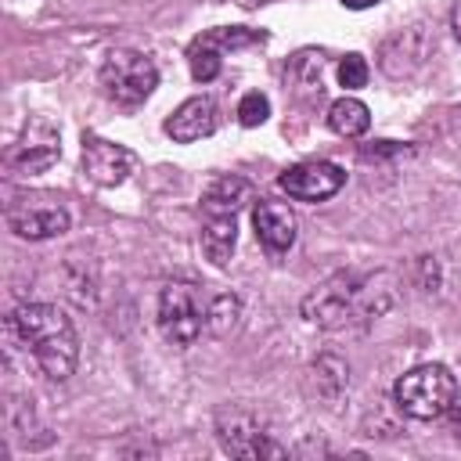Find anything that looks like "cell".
<instances>
[{"label": "cell", "instance_id": "ffe728a7", "mask_svg": "<svg viewBox=\"0 0 461 461\" xmlns=\"http://www.w3.org/2000/svg\"><path fill=\"white\" fill-rule=\"evenodd\" d=\"M346 7H353V11H360V7H371V4H378V0H342Z\"/></svg>", "mask_w": 461, "mask_h": 461}, {"label": "cell", "instance_id": "52a82bcc", "mask_svg": "<svg viewBox=\"0 0 461 461\" xmlns=\"http://www.w3.org/2000/svg\"><path fill=\"white\" fill-rule=\"evenodd\" d=\"M137 158L130 148L115 144V140H104L97 133H86L83 137V173L101 184V187H119L130 173H133Z\"/></svg>", "mask_w": 461, "mask_h": 461}, {"label": "cell", "instance_id": "5b68a950", "mask_svg": "<svg viewBox=\"0 0 461 461\" xmlns=\"http://www.w3.org/2000/svg\"><path fill=\"white\" fill-rule=\"evenodd\" d=\"M342 184H346V173L335 162H324V158L299 162V166H292L277 176V187L295 202H324V198L339 194Z\"/></svg>", "mask_w": 461, "mask_h": 461}, {"label": "cell", "instance_id": "ba28073f", "mask_svg": "<svg viewBox=\"0 0 461 461\" xmlns=\"http://www.w3.org/2000/svg\"><path fill=\"white\" fill-rule=\"evenodd\" d=\"M357 303H360L357 281L353 277H335V281L321 285L313 295H306L303 313H306V321H313L321 328H342L357 313Z\"/></svg>", "mask_w": 461, "mask_h": 461}, {"label": "cell", "instance_id": "5bb4252c", "mask_svg": "<svg viewBox=\"0 0 461 461\" xmlns=\"http://www.w3.org/2000/svg\"><path fill=\"white\" fill-rule=\"evenodd\" d=\"M249 198H252V187L241 176H220L202 194V216H238Z\"/></svg>", "mask_w": 461, "mask_h": 461}, {"label": "cell", "instance_id": "30bf717a", "mask_svg": "<svg viewBox=\"0 0 461 461\" xmlns=\"http://www.w3.org/2000/svg\"><path fill=\"white\" fill-rule=\"evenodd\" d=\"M220 439L230 454L238 457H281L285 450L259 429V421L252 414H241V411H230V414H220Z\"/></svg>", "mask_w": 461, "mask_h": 461}, {"label": "cell", "instance_id": "7c38bea8", "mask_svg": "<svg viewBox=\"0 0 461 461\" xmlns=\"http://www.w3.org/2000/svg\"><path fill=\"white\" fill-rule=\"evenodd\" d=\"M216 130V101L209 94H198V97H187L169 119H166V133L176 140V144H194L202 137H209Z\"/></svg>", "mask_w": 461, "mask_h": 461}, {"label": "cell", "instance_id": "d6986e66", "mask_svg": "<svg viewBox=\"0 0 461 461\" xmlns=\"http://www.w3.org/2000/svg\"><path fill=\"white\" fill-rule=\"evenodd\" d=\"M447 414H450V432H454V439L461 443V389L454 393V403H450Z\"/></svg>", "mask_w": 461, "mask_h": 461}, {"label": "cell", "instance_id": "277c9868", "mask_svg": "<svg viewBox=\"0 0 461 461\" xmlns=\"http://www.w3.org/2000/svg\"><path fill=\"white\" fill-rule=\"evenodd\" d=\"M209 324V310L202 299V288L194 281H169L158 295V328L169 342L191 346L202 328Z\"/></svg>", "mask_w": 461, "mask_h": 461}, {"label": "cell", "instance_id": "3957f363", "mask_svg": "<svg viewBox=\"0 0 461 461\" xmlns=\"http://www.w3.org/2000/svg\"><path fill=\"white\" fill-rule=\"evenodd\" d=\"M158 83V68L148 54L140 50H130V47H119L104 58L101 65V86L104 94L115 101V104H126V108H137L140 101H148V94L155 90Z\"/></svg>", "mask_w": 461, "mask_h": 461}, {"label": "cell", "instance_id": "e0dca14e", "mask_svg": "<svg viewBox=\"0 0 461 461\" xmlns=\"http://www.w3.org/2000/svg\"><path fill=\"white\" fill-rule=\"evenodd\" d=\"M267 115H270V101L259 90H252L238 101V122L241 126H259V122H267Z\"/></svg>", "mask_w": 461, "mask_h": 461}, {"label": "cell", "instance_id": "7a4b0ae2", "mask_svg": "<svg viewBox=\"0 0 461 461\" xmlns=\"http://www.w3.org/2000/svg\"><path fill=\"white\" fill-rule=\"evenodd\" d=\"M454 393H457V382H454L450 367H443V364H418V367L403 371L393 385L396 407L418 421L443 418L454 403Z\"/></svg>", "mask_w": 461, "mask_h": 461}, {"label": "cell", "instance_id": "2e32d148", "mask_svg": "<svg viewBox=\"0 0 461 461\" xmlns=\"http://www.w3.org/2000/svg\"><path fill=\"white\" fill-rule=\"evenodd\" d=\"M328 126H331L339 137H360V133H367V126H371V112H367V104L357 101V97H339V101L328 108Z\"/></svg>", "mask_w": 461, "mask_h": 461}, {"label": "cell", "instance_id": "6da1fadb", "mask_svg": "<svg viewBox=\"0 0 461 461\" xmlns=\"http://www.w3.org/2000/svg\"><path fill=\"white\" fill-rule=\"evenodd\" d=\"M11 328H14V335L32 353V360L40 364V371L47 378L61 382V378H68L76 371L79 339H76V328H72V321H68V313L61 306L25 303V306L14 310Z\"/></svg>", "mask_w": 461, "mask_h": 461}, {"label": "cell", "instance_id": "44dd1931", "mask_svg": "<svg viewBox=\"0 0 461 461\" xmlns=\"http://www.w3.org/2000/svg\"><path fill=\"white\" fill-rule=\"evenodd\" d=\"M238 4H245V7H256V4H267V0H238Z\"/></svg>", "mask_w": 461, "mask_h": 461}, {"label": "cell", "instance_id": "9c48e42d", "mask_svg": "<svg viewBox=\"0 0 461 461\" xmlns=\"http://www.w3.org/2000/svg\"><path fill=\"white\" fill-rule=\"evenodd\" d=\"M263 40V32H245V29H212L205 36H198L187 50V61H191V76L198 83H209L220 76V65H223V54L234 50V47H245V43H256Z\"/></svg>", "mask_w": 461, "mask_h": 461}, {"label": "cell", "instance_id": "9a60e30c", "mask_svg": "<svg viewBox=\"0 0 461 461\" xmlns=\"http://www.w3.org/2000/svg\"><path fill=\"white\" fill-rule=\"evenodd\" d=\"M238 241V216H202V249L216 267H227Z\"/></svg>", "mask_w": 461, "mask_h": 461}, {"label": "cell", "instance_id": "4fadbf2b", "mask_svg": "<svg viewBox=\"0 0 461 461\" xmlns=\"http://www.w3.org/2000/svg\"><path fill=\"white\" fill-rule=\"evenodd\" d=\"M58 151H61L58 148V133L47 122H32L25 140H18L7 158H11V166H18L25 173H40V169H47L58 158Z\"/></svg>", "mask_w": 461, "mask_h": 461}, {"label": "cell", "instance_id": "8fae6325", "mask_svg": "<svg viewBox=\"0 0 461 461\" xmlns=\"http://www.w3.org/2000/svg\"><path fill=\"white\" fill-rule=\"evenodd\" d=\"M256 223V238L270 256H285L295 245V212L285 202H259L252 212Z\"/></svg>", "mask_w": 461, "mask_h": 461}, {"label": "cell", "instance_id": "8992f818", "mask_svg": "<svg viewBox=\"0 0 461 461\" xmlns=\"http://www.w3.org/2000/svg\"><path fill=\"white\" fill-rule=\"evenodd\" d=\"M7 223L18 238H54V234H65L68 230V212L61 202L54 198H18L11 202L7 209Z\"/></svg>", "mask_w": 461, "mask_h": 461}, {"label": "cell", "instance_id": "ac0fdd59", "mask_svg": "<svg viewBox=\"0 0 461 461\" xmlns=\"http://www.w3.org/2000/svg\"><path fill=\"white\" fill-rule=\"evenodd\" d=\"M339 83H342L346 90H360V86L367 83V61H364L360 54H346V58L339 61Z\"/></svg>", "mask_w": 461, "mask_h": 461}]
</instances>
